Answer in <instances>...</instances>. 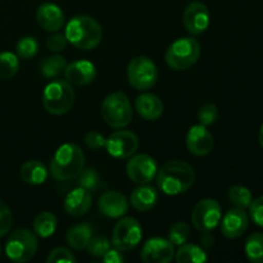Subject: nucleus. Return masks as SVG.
Here are the masks:
<instances>
[{
  "instance_id": "1",
  "label": "nucleus",
  "mask_w": 263,
  "mask_h": 263,
  "mask_svg": "<svg viewBox=\"0 0 263 263\" xmlns=\"http://www.w3.org/2000/svg\"><path fill=\"white\" fill-rule=\"evenodd\" d=\"M156 177L161 192L167 195H180L194 185L195 172L186 162L171 161L157 171Z\"/></svg>"
},
{
  "instance_id": "2",
  "label": "nucleus",
  "mask_w": 263,
  "mask_h": 263,
  "mask_svg": "<svg viewBox=\"0 0 263 263\" xmlns=\"http://www.w3.org/2000/svg\"><path fill=\"white\" fill-rule=\"evenodd\" d=\"M67 41L81 50H91L97 48L103 37L99 23L89 15H76L66 26L64 32Z\"/></svg>"
},
{
  "instance_id": "3",
  "label": "nucleus",
  "mask_w": 263,
  "mask_h": 263,
  "mask_svg": "<svg viewBox=\"0 0 263 263\" xmlns=\"http://www.w3.org/2000/svg\"><path fill=\"white\" fill-rule=\"evenodd\" d=\"M85 167V154L76 144H63L58 148L50 162L51 176L59 181L72 180Z\"/></svg>"
},
{
  "instance_id": "4",
  "label": "nucleus",
  "mask_w": 263,
  "mask_h": 263,
  "mask_svg": "<svg viewBox=\"0 0 263 263\" xmlns=\"http://www.w3.org/2000/svg\"><path fill=\"white\" fill-rule=\"evenodd\" d=\"M76 95L68 81L55 80L49 82L43 92V105L50 115L62 116L69 112Z\"/></svg>"
},
{
  "instance_id": "5",
  "label": "nucleus",
  "mask_w": 263,
  "mask_h": 263,
  "mask_svg": "<svg viewBox=\"0 0 263 263\" xmlns=\"http://www.w3.org/2000/svg\"><path fill=\"white\" fill-rule=\"evenodd\" d=\"M103 120L113 128H125L133 121V108L126 94L117 91L109 94L100 107Z\"/></svg>"
},
{
  "instance_id": "6",
  "label": "nucleus",
  "mask_w": 263,
  "mask_h": 263,
  "mask_svg": "<svg viewBox=\"0 0 263 263\" xmlns=\"http://www.w3.org/2000/svg\"><path fill=\"white\" fill-rule=\"evenodd\" d=\"M200 57V44L194 37L174 41L166 51V63L175 71H185L194 66Z\"/></svg>"
},
{
  "instance_id": "7",
  "label": "nucleus",
  "mask_w": 263,
  "mask_h": 263,
  "mask_svg": "<svg viewBox=\"0 0 263 263\" xmlns=\"http://www.w3.org/2000/svg\"><path fill=\"white\" fill-rule=\"evenodd\" d=\"M37 238L27 229L14 231L5 246V254L13 262L23 263L32 259L37 252Z\"/></svg>"
},
{
  "instance_id": "8",
  "label": "nucleus",
  "mask_w": 263,
  "mask_h": 263,
  "mask_svg": "<svg viewBox=\"0 0 263 263\" xmlns=\"http://www.w3.org/2000/svg\"><path fill=\"white\" fill-rule=\"evenodd\" d=\"M127 79L134 89L145 91L156 85L158 80V68L148 57H135L128 63Z\"/></svg>"
},
{
  "instance_id": "9",
  "label": "nucleus",
  "mask_w": 263,
  "mask_h": 263,
  "mask_svg": "<svg viewBox=\"0 0 263 263\" xmlns=\"http://www.w3.org/2000/svg\"><path fill=\"white\" fill-rule=\"evenodd\" d=\"M143 238V230L139 221L134 217L121 218L116 223L112 234V244L121 252L136 248Z\"/></svg>"
},
{
  "instance_id": "10",
  "label": "nucleus",
  "mask_w": 263,
  "mask_h": 263,
  "mask_svg": "<svg viewBox=\"0 0 263 263\" xmlns=\"http://www.w3.org/2000/svg\"><path fill=\"white\" fill-rule=\"evenodd\" d=\"M222 218L220 203L216 199H203L198 203L192 212V222L200 233H207L216 229Z\"/></svg>"
},
{
  "instance_id": "11",
  "label": "nucleus",
  "mask_w": 263,
  "mask_h": 263,
  "mask_svg": "<svg viewBox=\"0 0 263 263\" xmlns=\"http://www.w3.org/2000/svg\"><path fill=\"white\" fill-rule=\"evenodd\" d=\"M158 166L154 158L148 154H136L126 166V172L130 180L135 184H149L156 177Z\"/></svg>"
},
{
  "instance_id": "12",
  "label": "nucleus",
  "mask_w": 263,
  "mask_h": 263,
  "mask_svg": "<svg viewBox=\"0 0 263 263\" xmlns=\"http://www.w3.org/2000/svg\"><path fill=\"white\" fill-rule=\"evenodd\" d=\"M139 148V138L127 130H120L113 133L105 143V149L112 157L125 159L135 154Z\"/></svg>"
},
{
  "instance_id": "13",
  "label": "nucleus",
  "mask_w": 263,
  "mask_h": 263,
  "mask_svg": "<svg viewBox=\"0 0 263 263\" xmlns=\"http://www.w3.org/2000/svg\"><path fill=\"white\" fill-rule=\"evenodd\" d=\"M182 23L192 35H200L210 26V10L202 2H192L184 10Z\"/></svg>"
},
{
  "instance_id": "14",
  "label": "nucleus",
  "mask_w": 263,
  "mask_h": 263,
  "mask_svg": "<svg viewBox=\"0 0 263 263\" xmlns=\"http://www.w3.org/2000/svg\"><path fill=\"white\" fill-rule=\"evenodd\" d=\"M175 257V246L163 238H152L141 249V259L145 263H168Z\"/></svg>"
},
{
  "instance_id": "15",
  "label": "nucleus",
  "mask_w": 263,
  "mask_h": 263,
  "mask_svg": "<svg viewBox=\"0 0 263 263\" xmlns=\"http://www.w3.org/2000/svg\"><path fill=\"white\" fill-rule=\"evenodd\" d=\"M215 140L207 127L203 125H195L186 135V146L192 154L197 157H204L212 152Z\"/></svg>"
},
{
  "instance_id": "16",
  "label": "nucleus",
  "mask_w": 263,
  "mask_h": 263,
  "mask_svg": "<svg viewBox=\"0 0 263 263\" xmlns=\"http://www.w3.org/2000/svg\"><path fill=\"white\" fill-rule=\"evenodd\" d=\"M221 233L228 239H238L246 233L249 223V217L247 212L241 208H234L226 212L223 218H221Z\"/></svg>"
},
{
  "instance_id": "17",
  "label": "nucleus",
  "mask_w": 263,
  "mask_h": 263,
  "mask_svg": "<svg viewBox=\"0 0 263 263\" xmlns=\"http://www.w3.org/2000/svg\"><path fill=\"white\" fill-rule=\"evenodd\" d=\"M100 212L109 218H121L128 211V202L120 192H105L100 195L98 202Z\"/></svg>"
},
{
  "instance_id": "18",
  "label": "nucleus",
  "mask_w": 263,
  "mask_h": 263,
  "mask_svg": "<svg viewBox=\"0 0 263 263\" xmlns=\"http://www.w3.org/2000/svg\"><path fill=\"white\" fill-rule=\"evenodd\" d=\"M64 77L69 84L85 86L91 84L97 77V68L89 61H76L67 64L64 68Z\"/></svg>"
},
{
  "instance_id": "19",
  "label": "nucleus",
  "mask_w": 263,
  "mask_h": 263,
  "mask_svg": "<svg viewBox=\"0 0 263 263\" xmlns=\"http://www.w3.org/2000/svg\"><path fill=\"white\" fill-rule=\"evenodd\" d=\"M36 21L46 31L55 32L64 26V13L53 3H44L36 10Z\"/></svg>"
},
{
  "instance_id": "20",
  "label": "nucleus",
  "mask_w": 263,
  "mask_h": 263,
  "mask_svg": "<svg viewBox=\"0 0 263 263\" xmlns=\"http://www.w3.org/2000/svg\"><path fill=\"white\" fill-rule=\"evenodd\" d=\"M92 204V197L89 190L79 186L69 192L64 199V210L73 217L85 215Z\"/></svg>"
},
{
  "instance_id": "21",
  "label": "nucleus",
  "mask_w": 263,
  "mask_h": 263,
  "mask_svg": "<svg viewBox=\"0 0 263 263\" xmlns=\"http://www.w3.org/2000/svg\"><path fill=\"white\" fill-rule=\"evenodd\" d=\"M135 109L141 118L146 121H157L163 115L164 105L157 95L144 92L135 100Z\"/></svg>"
},
{
  "instance_id": "22",
  "label": "nucleus",
  "mask_w": 263,
  "mask_h": 263,
  "mask_svg": "<svg viewBox=\"0 0 263 263\" xmlns=\"http://www.w3.org/2000/svg\"><path fill=\"white\" fill-rule=\"evenodd\" d=\"M131 205L139 212H148L158 202V192L149 184H141L131 194Z\"/></svg>"
},
{
  "instance_id": "23",
  "label": "nucleus",
  "mask_w": 263,
  "mask_h": 263,
  "mask_svg": "<svg viewBox=\"0 0 263 263\" xmlns=\"http://www.w3.org/2000/svg\"><path fill=\"white\" fill-rule=\"evenodd\" d=\"M20 175L26 184L41 185L48 179L49 171L43 162L28 161L21 167Z\"/></svg>"
},
{
  "instance_id": "24",
  "label": "nucleus",
  "mask_w": 263,
  "mask_h": 263,
  "mask_svg": "<svg viewBox=\"0 0 263 263\" xmlns=\"http://www.w3.org/2000/svg\"><path fill=\"white\" fill-rule=\"evenodd\" d=\"M92 238V229L89 223H80L73 226L71 230L67 233L66 240L71 248L76 251H82L87 248V244Z\"/></svg>"
},
{
  "instance_id": "25",
  "label": "nucleus",
  "mask_w": 263,
  "mask_h": 263,
  "mask_svg": "<svg viewBox=\"0 0 263 263\" xmlns=\"http://www.w3.org/2000/svg\"><path fill=\"white\" fill-rule=\"evenodd\" d=\"M177 263H203L208 259L204 249L195 244L184 243L175 253Z\"/></svg>"
},
{
  "instance_id": "26",
  "label": "nucleus",
  "mask_w": 263,
  "mask_h": 263,
  "mask_svg": "<svg viewBox=\"0 0 263 263\" xmlns=\"http://www.w3.org/2000/svg\"><path fill=\"white\" fill-rule=\"evenodd\" d=\"M58 226V220L51 212H43L33 221V231L40 238H49L53 235Z\"/></svg>"
},
{
  "instance_id": "27",
  "label": "nucleus",
  "mask_w": 263,
  "mask_h": 263,
  "mask_svg": "<svg viewBox=\"0 0 263 263\" xmlns=\"http://www.w3.org/2000/svg\"><path fill=\"white\" fill-rule=\"evenodd\" d=\"M67 62L62 55L46 57L40 63V72L46 79H55L64 71Z\"/></svg>"
},
{
  "instance_id": "28",
  "label": "nucleus",
  "mask_w": 263,
  "mask_h": 263,
  "mask_svg": "<svg viewBox=\"0 0 263 263\" xmlns=\"http://www.w3.org/2000/svg\"><path fill=\"white\" fill-rule=\"evenodd\" d=\"M247 258L253 263H263V234L253 233L247 239L246 247Z\"/></svg>"
},
{
  "instance_id": "29",
  "label": "nucleus",
  "mask_w": 263,
  "mask_h": 263,
  "mask_svg": "<svg viewBox=\"0 0 263 263\" xmlns=\"http://www.w3.org/2000/svg\"><path fill=\"white\" fill-rule=\"evenodd\" d=\"M20 69L18 55L10 51L0 53V80H9L17 74Z\"/></svg>"
},
{
  "instance_id": "30",
  "label": "nucleus",
  "mask_w": 263,
  "mask_h": 263,
  "mask_svg": "<svg viewBox=\"0 0 263 263\" xmlns=\"http://www.w3.org/2000/svg\"><path fill=\"white\" fill-rule=\"evenodd\" d=\"M228 198L236 208H241V210L249 208L251 203L253 202L251 190L243 185H235L230 187L228 192Z\"/></svg>"
},
{
  "instance_id": "31",
  "label": "nucleus",
  "mask_w": 263,
  "mask_h": 263,
  "mask_svg": "<svg viewBox=\"0 0 263 263\" xmlns=\"http://www.w3.org/2000/svg\"><path fill=\"white\" fill-rule=\"evenodd\" d=\"M15 51L17 55L22 59H31L37 54L39 43L32 36H23L20 39L15 45Z\"/></svg>"
},
{
  "instance_id": "32",
  "label": "nucleus",
  "mask_w": 263,
  "mask_h": 263,
  "mask_svg": "<svg viewBox=\"0 0 263 263\" xmlns=\"http://www.w3.org/2000/svg\"><path fill=\"white\" fill-rule=\"evenodd\" d=\"M190 238V226L186 222H176L171 226L168 233V240L174 246H182Z\"/></svg>"
},
{
  "instance_id": "33",
  "label": "nucleus",
  "mask_w": 263,
  "mask_h": 263,
  "mask_svg": "<svg viewBox=\"0 0 263 263\" xmlns=\"http://www.w3.org/2000/svg\"><path fill=\"white\" fill-rule=\"evenodd\" d=\"M110 249V241L104 236H97L91 238V240L87 244V252L90 256L100 257L102 258L105 253Z\"/></svg>"
},
{
  "instance_id": "34",
  "label": "nucleus",
  "mask_w": 263,
  "mask_h": 263,
  "mask_svg": "<svg viewBox=\"0 0 263 263\" xmlns=\"http://www.w3.org/2000/svg\"><path fill=\"white\" fill-rule=\"evenodd\" d=\"M100 185V180L95 170H82L79 175V186L86 190H97Z\"/></svg>"
},
{
  "instance_id": "35",
  "label": "nucleus",
  "mask_w": 263,
  "mask_h": 263,
  "mask_svg": "<svg viewBox=\"0 0 263 263\" xmlns=\"http://www.w3.org/2000/svg\"><path fill=\"white\" fill-rule=\"evenodd\" d=\"M218 117V109L215 104L212 103H207V104L202 105L198 112V120L199 123L203 126H211L217 121Z\"/></svg>"
},
{
  "instance_id": "36",
  "label": "nucleus",
  "mask_w": 263,
  "mask_h": 263,
  "mask_svg": "<svg viewBox=\"0 0 263 263\" xmlns=\"http://www.w3.org/2000/svg\"><path fill=\"white\" fill-rule=\"evenodd\" d=\"M13 225V215L10 208L0 200V238L9 233Z\"/></svg>"
},
{
  "instance_id": "37",
  "label": "nucleus",
  "mask_w": 263,
  "mask_h": 263,
  "mask_svg": "<svg viewBox=\"0 0 263 263\" xmlns=\"http://www.w3.org/2000/svg\"><path fill=\"white\" fill-rule=\"evenodd\" d=\"M48 263H59V262H68V263H74L76 258H74L73 254L69 252V249L63 248V247H59V248L53 249L50 252V254L46 258Z\"/></svg>"
},
{
  "instance_id": "38",
  "label": "nucleus",
  "mask_w": 263,
  "mask_h": 263,
  "mask_svg": "<svg viewBox=\"0 0 263 263\" xmlns=\"http://www.w3.org/2000/svg\"><path fill=\"white\" fill-rule=\"evenodd\" d=\"M249 216L257 226L263 229V195L254 199L249 205Z\"/></svg>"
},
{
  "instance_id": "39",
  "label": "nucleus",
  "mask_w": 263,
  "mask_h": 263,
  "mask_svg": "<svg viewBox=\"0 0 263 263\" xmlns=\"http://www.w3.org/2000/svg\"><path fill=\"white\" fill-rule=\"evenodd\" d=\"M105 143H107V139L102 135V134L97 133V131H90L85 136V144L87 145V148L92 149V151H98L100 148H104Z\"/></svg>"
},
{
  "instance_id": "40",
  "label": "nucleus",
  "mask_w": 263,
  "mask_h": 263,
  "mask_svg": "<svg viewBox=\"0 0 263 263\" xmlns=\"http://www.w3.org/2000/svg\"><path fill=\"white\" fill-rule=\"evenodd\" d=\"M67 39L64 35H61V33H54V35L49 36V39L46 40V46H48L49 50L54 51V53H57V51H62L66 49L67 46Z\"/></svg>"
},
{
  "instance_id": "41",
  "label": "nucleus",
  "mask_w": 263,
  "mask_h": 263,
  "mask_svg": "<svg viewBox=\"0 0 263 263\" xmlns=\"http://www.w3.org/2000/svg\"><path fill=\"white\" fill-rule=\"evenodd\" d=\"M102 259L107 263H123L125 262V257L122 256L121 251L116 249H109L104 256L102 257Z\"/></svg>"
},
{
  "instance_id": "42",
  "label": "nucleus",
  "mask_w": 263,
  "mask_h": 263,
  "mask_svg": "<svg viewBox=\"0 0 263 263\" xmlns=\"http://www.w3.org/2000/svg\"><path fill=\"white\" fill-rule=\"evenodd\" d=\"M200 241H202V246L205 247V248H210L215 244V238L211 235V231H207V233H203L202 238H200Z\"/></svg>"
},
{
  "instance_id": "43",
  "label": "nucleus",
  "mask_w": 263,
  "mask_h": 263,
  "mask_svg": "<svg viewBox=\"0 0 263 263\" xmlns=\"http://www.w3.org/2000/svg\"><path fill=\"white\" fill-rule=\"evenodd\" d=\"M258 140H259V145H261L262 149H263V123H262V126H261V130H259Z\"/></svg>"
},
{
  "instance_id": "44",
  "label": "nucleus",
  "mask_w": 263,
  "mask_h": 263,
  "mask_svg": "<svg viewBox=\"0 0 263 263\" xmlns=\"http://www.w3.org/2000/svg\"><path fill=\"white\" fill-rule=\"evenodd\" d=\"M0 253H2V248H0Z\"/></svg>"
}]
</instances>
